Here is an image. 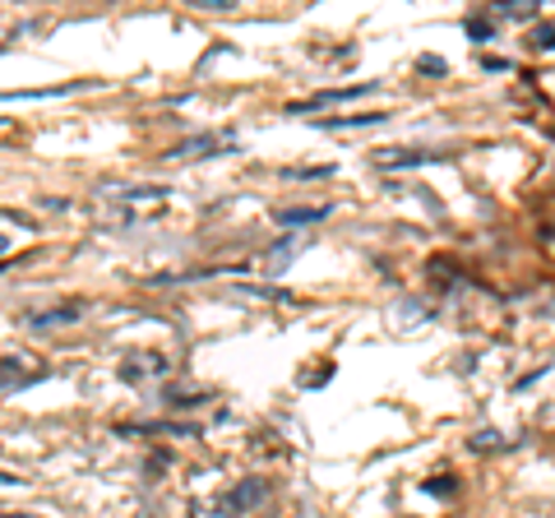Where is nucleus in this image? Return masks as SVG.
Returning a JSON list of instances; mask_svg holds the SVG:
<instances>
[{
  "mask_svg": "<svg viewBox=\"0 0 555 518\" xmlns=\"http://www.w3.org/2000/svg\"><path fill=\"white\" fill-rule=\"evenodd\" d=\"M190 5H199V10H232L236 0H190Z\"/></svg>",
  "mask_w": 555,
  "mask_h": 518,
  "instance_id": "nucleus-5",
  "label": "nucleus"
},
{
  "mask_svg": "<svg viewBox=\"0 0 555 518\" xmlns=\"http://www.w3.org/2000/svg\"><path fill=\"white\" fill-rule=\"evenodd\" d=\"M14 379H24L20 361H0V389H5V385H14Z\"/></svg>",
  "mask_w": 555,
  "mask_h": 518,
  "instance_id": "nucleus-4",
  "label": "nucleus"
},
{
  "mask_svg": "<svg viewBox=\"0 0 555 518\" xmlns=\"http://www.w3.org/2000/svg\"><path fill=\"white\" fill-rule=\"evenodd\" d=\"M537 5H542V0H509V5H500V14H505V20H524Z\"/></svg>",
  "mask_w": 555,
  "mask_h": 518,
  "instance_id": "nucleus-3",
  "label": "nucleus"
},
{
  "mask_svg": "<svg viewBox=\"0 0 555 518\" xmlns=\"http://www.w3.org/2000/svg\"><path fill=\"white\" fill-rule=\"evenodd\" d=\"M259 495H264V487H259V481H255V487H246V491H232L228 500H222V505L218 509H250L255 505V500Z\"/></svg>",
  "mask_w": 555,
  "mask_h": 518,
  "instance_id": "nucleus-1",
  "label": "nucleus"
},
{
  "mask_svg": "<svg viewBox=\"0 0 555 518\" xmlns=\"http://www.w3.org/2000/svg\"><path fill=\"white\" fill-rule=\"evenodd\" d=\"M320 218H324V209H287V213H278L283 228H301V222H320Z\"/></svg>",
  "mask_w": 555,
  "mask_h": 518,
  "instance_id": "nucleus-2",
  "label": "nucleus"
}]
</instances>
